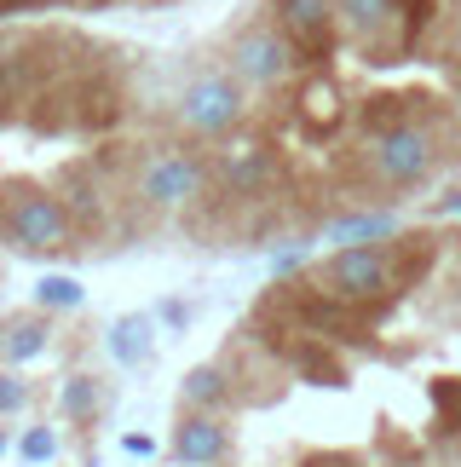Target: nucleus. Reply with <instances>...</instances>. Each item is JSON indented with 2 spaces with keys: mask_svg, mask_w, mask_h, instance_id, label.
<instances>
[{
  "mask_svg": "<svg viewBox=\"0 0 461 467\" xmlns=\"http://www.w3.org/2000/svg\"><path fill=\"white\" fill-rule=\"evenodd\" d=\"M202 161L197 156H185V150H173V156H156L145 173H138V191H145V202H156V208H179V202H190V196L202 191Z\"/></svg>",
  "mask_w": 461,
  "mask_h": 467,
  "instance_id": "obj_8",
  "label": "nucleus"
},
{
  "mask_svg": "<svg viewBox=\"0 0 461 467\" xmlns=\"http://www.w3.org/2000/svg\"><path fill=\"white\" fill-rule=\"evenodd\" d=\"M46 347H52V323L46 317H17L6 329V340H0V358H6V364H29V358H41Z\"/></svg>",
  "mask_w": 461,
  "mask_h": 467,
  "instance_id": "obj_14",
  "label": "nucleus"
},
{
  "mask_svg": "<svg viewBox=\"0 0 461 467\" xmlns=\"http://www.w3.org/2000/svg\"><path fill=\"white\" fill-rule=\"evenodd\" d=\"M110 352H116V364H128V369L150 364V352H156V340H150V317H138V312L116 317V323H110Z\"/></svg>",
  "mask_w": 461,
  "mask_h": 467,
  "instance_id": "obj_13",
  "label": "nucleus"
},
{
  "mask_svg": "<svg viewBox=\"0 0 461 467\" xmlns=\"http://www.w3.org/2000/svg\"><path fill=\"white\" fill-rule=\"evenodd\" d=\"M265 340H271V352L300 375V381H312V387H352L346 358H334L329 340L300 335V329H277V335H265Z\"/></svg>",
  "mask_w": 461,
  "mask_h": 467,
  "instance_id": "obj_7",
  "label": "nucleus"
},
{
  "mask_svg": "<svg viewBox=\"0 0 461 467\" xmlns=\"http://www.w3.org/2000/svg\"><path fill=\"white\" fill-rule=\"evenodd\" d=\"M456 139H461V99H456Z\"/></svg>",
  "mask_w": 461,
  "mask_h": 467,
  "instance_id": "obj_28",
  "label": "nucleus"
},
{
  "mask_svg": "<svg viewBox=\"0 0 461 467\" xmlns=\"http://www.w3.org/2000/svg\"><path fill=\"white\" fill-rule=\"evenodd\" d=\"M300 121H306V133L341 128V93H334L329 81H306V93H300Z\"/></svg>",
  "mask_w": 461,
  "mask_h": 467,
  "instance_id": "obj_15",
  "label": "nucleus"
},
{
  "mask_svg": "<svg viewBox=\"0 0 461 467\" xmlns=\"http://www.w3.org/2000/svg\"><path fill=\"white\" fill-rule=\"evenodd\" d=\"M230 456V433L220 416H179V427H173V462L179 467H220Z\"/></svg>",
  "mask_w": 461,
  "mask_h": 467,
  "instance_id": "obj_9",
  "label": "nucleus"
},
{
  "mask_svg": "<svg viewBox=\"0 0 461 467\" xmlns=\"http://www.w3.org/2000/svg\"><path fill=\"white\" fill-rule=\"evenodd\" d=\"M300 467H364V462L352 456V451H323V456H306Z\"/></svg>",
  "mask_w": 461,
  "mask_h": 467,
  "instance_id": "obj_20",
  "label": "nucleus"
},
{
  "mask_svg": "<svg viewBox=\"0 0 461 467\" xmlns=\"http://www.w3.org/2000/svg\"><path fill=\"white\" fill-rule=\"evenodd\" d=\"M17 456H24L29 467L52 462V456H58V433H52V427H29V433L17 439Z\"/></svg>",
  "mask_w": 461,
  "mask_h": 467,
  "instance_id": "obj_18",
  "label": "nucleus"
},
{
  "mask_svg": "<svg viewBox=\"0 0 461 467\" xmlns=\"http://www.w3.org/2000/svg\"><path fill=\"white\" fill-rule=\"evenodd\" d=\"M162 323L179 329V323H190V306H185V300H162Z\"/></svg>",
  "mask_w": 461,
  "mask_h": 467,
  "instance_id": "obj_23",
  "label": "nucleus"
},
{
  "mask_svg": "<svg viewBox=\"0 0 461 467\" xmlns=\"http://www.w3.org/2000/svg\"><path fill=\"white\" fill-rule=\"evenodd\" d=\"M334 0H277V29L306 64H323L334 52Z\"/></svg>",
  "mask_w": 461,
  "mask_h": 467,
  "instance_id": "obj_6",
  "label": "nucleus"
},
{
  "mask_svg": "<svg viewBox=\"0 0 461 467\" xmlns=\"http://www.w3.org/2000/svg\"><path fill=\"white\" fill-rule=\"evenodd\" d=\"M24 404H29V387L17 375H0V416H17Z\"/></svg>",
  "mask_w": 461,
  "mask_h": 467,
  "instance_id": "obj_19",
  "label": "nucleus"
},
{
  "mask_svg": "<svg viewBox=\"0 0 461 467\" xmlns=\"http://www.w3.org/2000/svg\"><path fill=\"white\" fill-rule=\"evenodd\" d=\"M121 451L145 462V456H156V439H150V433H128V439H121Z\"/></svg>",
  "mask_w": 461,
  "mask_h": 467,
  "instance_id": "obj_21",
  "label": "nucleus"
},
{
  "mask_svg": "<svg viewBox=\"0 0 461 467\" xmlns=\"http://www.w3.org/2000/svg\"><path fill=\"white\" fill-rule=\"evenodd\" d=\"M433 168H438L433 121H404V128H386L364 145V173L381 191H410L421 179H433Z\"/></svg>",
  "mask_w": 461,
  "mask_h": 467,
  "instance_id": "obj_1",
  "label": "nucleus"
},
{
  "mask_svg": "<svg viewBox=\"0 0 461 467\" xmlns=\"http://www.w3.org/2000/svg\"><path fill=\"white\" fill-rule=\"evenodd\" d=\"M12 6H35V0H0V12H12Z\"/></svg>",
  "mask_w": 461,
  "mask_h": 467,
  "instance_id": "obj_25",
  "label": "nucleus"
},
{
  "mask_svg": "<svg viewBox=\"0 0 461 467\" xmlns=\"http://www.w3.org/2000/svg\"><path fill=\"white\" fill-rule=\"evenodd\" d=\"M438 213H461V185H456L450 196H438Z\"/></svg>",
  "mask_w": 461,
  "mask_h": 467,
  "instance_id": "obj_24",
  "label": "nucleus"
},
{
  "mask_svg": "<svg viewBox=\"0 0 461 467\" xmlns=\"http://www.w3.org/2000/svg\"><path fill=\"white\" fill-rule=\"evenodd\" d=\"M334 17L369 52V64H404L415 52V35L404 24L398 0H334Z\"/></svg>",
  "mask_w": 461,
  "mask_h": 467,
  "instance_id": "obj_2",
  "label": "nucleus"
},
{
  "mask_svg": "<svg viewBox=\"0 0 461 467\" xmlns=\"http://www.w3.org/2000/svg\"><path fill=\"white\" fill-rule=\"evenodd\" d=\"M12 451V439H6V427H0V456H6Z\"/></svg>",
  "mask_w": 461,
  "mask_h": 467,
  "instance_id": "obj_26",
  "label": "nucleus"
},
{
  "mask_svg": "<svg viewBox=\"0 0 461 467\" xmlns=\"http://www.w3.org/2000/svg\"><path fill=\"white\" fill-rule=\"evenodd\" d=\"M398 220L393 213H346V220H329V243L341 248H364V243H393Z\"/></svg>",
  "mask_w": 461,
  "mask_h": 467,
  "instance_id": "obj_12",
  "label": "nucleus"
},
{
  "mask_svg": "<svg viewBox=\"0 0 461 467\" xmlns=\"http://www.w3.org/2000/svg\"><path fill=\"white\" fill-rule=\"evenodd\" d=\"M81 295H87V289H81L76 277H64V272H52V277L35 283V306H41V312H76Z\"/></svg>",
  "mask_w": 461,
  "mask_h": 467,
  "instance_id": "obj_16",
  "label": "nucleus"
},
{
  "mask_svg": "<svg viewBox=\"0 0 461 467\" xmlns=\"http://www.w3.org/2000/svg\"><path fill=\"white\" fill-rule=\"evenodd\" d=\"M398 467H438V462H398Z\"/></svg>",
  "mask_w": 461,
  "mask_h": 467,
  "instance_id": "obj_27",
  "label": "nucleus"
},
{
  "mask_svg": "<svg viewBox=\"0 0 461 467\" xmlns=\"http://www.w3.org/2000/svg\"><path fill=\"white\" fill-rule=\"evenodd\" d=\"M294 64H306V58L289 47V35H282V29H242L237 47H230V69H237L242 81H254V87L289 81Z\"/></svg>",
  "mask_w": 461,
  "mask_h": 467,
  "instance_id": "obj_5",
  "label": "nucleus"
},
{
  "mask_svg": "<svg viewBox=\"0 0 461 467\" xmlns=\"http://www.w3.org/2000/svg\"><path fill=\"white\" fill-rule=\"evenodd\" d=\"M93 410H98V381H93V375H69V381H64V416L87 421Z\"/></svg>",
  "mask_w": 461,
  "mask_h": 467,
  "instance_id": "obj_17",
  "label": "nucleus"
},
{
  "mask_svg": "<svg viewBox=\"0 0 461 467\" xmlns=\"http://www.w3.org/2000/svg\"><path fill=\"white\" fill-rule=\"evenodd\" d=\"M300 260H306L300 248H282V254L271 260V272H277V277H294V272H300Z\"/></svg>",
  "mask_w": 461,
  "mask_h": 467,
  "instance_id": "obj_22",
  "label": "nucleus"
},
{
  "mask_svg": "<svg viewBox=\"0 0 461 467\" xmlns=\"http://www.w3.org/2000/svg\"><path fill=\"white\" fill-rule=\"evenodd\" d=\"M456 64H461V52H456Z\"/></svg>",
  "mask_w": 461,
  "mask_h": 467,
  "instance_id": "obj_29",
  "label": "nucleus"
},
{
  "mask_svg": "<svg viewBox=\"0 0 461 467\" xmlns=\"http://www.w3.org/2000/svg\"><path fill=\"white\" fill-rule=\"evenodd\" d=\"M179 121H185L190 133H202V139L230 133V128L242 121V87L230 81V76H202V81H190L185 99H179Z\"/></svg>",
  "mask_w": 461,
  "mask_h": 467,
  "instance_id": "obj_4",
  "label": "nucleus"
},
{
  "mask_svg": "<svg viewBox=\"0 0 461 467\" xmlns=\"http://www.w3.org/2000/svg\"><path fill=\"white\" fill-rule=\"evenodd\" d=\"M6 231L17 248H29V254H58L69 243V208L58 196L46 191H17L6 202Z\"/></svg>",
  "mask_w": 461,
  "mask_h": 467,
  "instance_id": "obj_3",
  "label": "nucleus"
},
{
  "mask_svg": "<svg viewBox=\"0 0 461 467\" xmlns=\"http://www.w3.org/2000/svg\"><path fill=\"white\" fill-rule=\"evenodd\" d=\"M230 399V375L220 364H197V369H185V381H179V404L190 410V416H214V410Z\"/></svg>",
  "mask_w": 461,
  "mask_h": 467,
  "instance_id": "obj_11",
  "label": "nucleus"
},
{
  "mask_svg": "<svg viewBox=\"0 0 461 467\" xmlns=\"http://www.w3.org/2000/svg\"><path fill=\"white\" fill-rule=\"evenodd\" d=\"M220 179H225L230 196H260L277 179L271 145H230V150H220Z\"/></svg>",
  "mask_w": 461,
  "mask_h": 467,
  "instance_id": "obj_10",
  "label": "nucleus"
}]
</instances>
